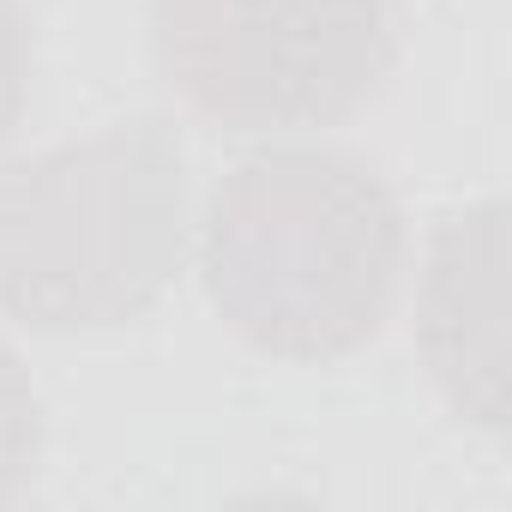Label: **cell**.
Listing matches in <instances>:
<instances>
[{
  "label": "cell",
  "mask_w": 512,
  "mask_h": 512,
  "mask_svg": "<svg viewBox=\"0 0 512 512\" xmlns=\"http://www.w3.org/2000/svg\"><path fill=\"white\" fill-rule=\"evenodd\" d=\"M151 55L217 133H314L386 91L404 0H151Z\"/></svg>",
  "instance_id": "obj_3"
},
{
  "label": "cell",
  "mask_w": 512,
  "mask_h": 512,
  "mask_svg": "<svg viewBox=\"0 0 512 512\" xmlns=\"http://www.w3.org/2000/svg\"><path fill=\"white\" fill-rule=\"evenodd\" d=\"M416 350L440 398L482 434L506 428V205L482 199L434 229L416 284Z\"/></svg>",
  "instance_id": "obj_4"
},
{
  "label": "cell",
  "mask_w": 512,
  "mask_h": 512,
  "mask_svg": "<svg viewBox=\"0 0 512 512\" xmlns=\"http://www.w3.org/2000/svg\"><path fill=\"white\" fill-rule=\"evenodd\" d=\"M193 181L163 115L0 163V320L109 332L163 302L187 260Z\"/></svg>",
  "instance_id": "obj_2"
},
{
  "label": "cell",
  "mask_w": 512,
  "mask_h": 512,
  "mask_svg": "<svg viewBox=\"0 0 512 512\" xmlns=\"http://www.w3.org/2000/svg\"><path fill=\"white\" fill-rule=\"evenodd\" d=\"M199 284L260 356L338 362L398 308L410 229L386 175L338 145H284L235 163L199 217Z\"/></svg>",
  "instance_id": "obj_1"
},
{
  "label": "cell",
  "mask_w": 512,
  "mask_h": 512,
  "mask_svg": "<svg viewBox=\"0 0 512 512\" xmlns=\"http://www.w3.org/2000/svg\"><path fill=\"white\" fill-rule=\"evenodd\" d=\"M43 458V398L25 356L0 338V506H13Z\"/></svg>",
  "instance_id": "obj_5"
},
{
  "label": "cell",
  "mask_w": 512,
  "mask_h": 512,
  "mask_svg": "<svg viewBox=\"0 0 512 512\" xmlns=\"http://www.w3.org/2000/svg\"><path fill=\"white\" fill-rule=\"evenodd\" d=\"M31 103V19L19 0H0V145L25 121Z\"/></svg>",
  "instance_id": "obj_6"
}]
</instances>
